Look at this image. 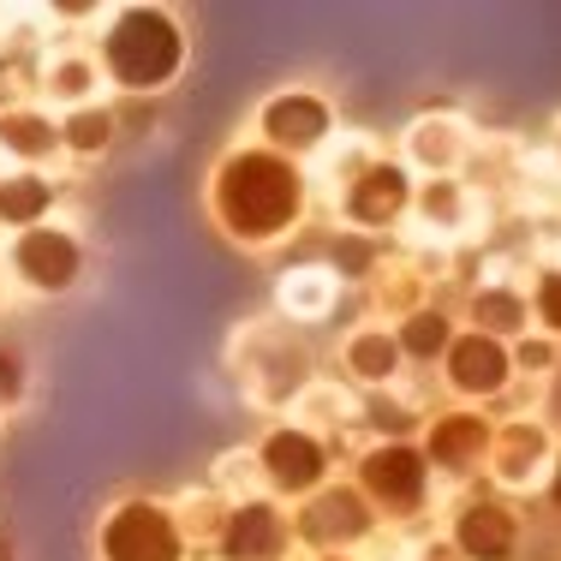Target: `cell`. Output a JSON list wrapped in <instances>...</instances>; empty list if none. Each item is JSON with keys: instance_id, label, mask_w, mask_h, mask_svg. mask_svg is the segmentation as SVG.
<instances>
[{"instance_id": "obj_8", "label": "cell", "mask_w": 561, "mask_h": 561, "mask_svg": "<svg viewBox=\"0 0 561 561\" xmlns=\"http://www.w3.org/2000/svg\"><path fill=\"white\" fill-rule=\"evenodd\" d=\"M448 377H454V389H466V394H496L507 382V353L490 335H472L448 353Z\"/></svg>"}, {"instance_id": "obj_11", "label": "cell", "mask_w": 561, "mask_h": 561, "mask_svg": "<svg viewBox=\"0 0 561 561\" xmlns=\"http://www.w3.org/2000/svg\"><path fill=\"white\" fill-rule=\"evenodd\" d=\"M400 204H407V180H400L394 168H370L365 180L353 185V197H346L353 221H365V227H377V221L400 216Z\"/></svg>"}, {"instance_id": "obj_17", "label": "cell", "mask_w": 561, "mask_h": 561, "mask_svg": "<svg viewBox=\"0 0 561 561\" xmlns=\"http://www.w3.org/2000/svg\"><path fill=\"white\" fill-rule=\"evenodd\" d=\"M108 138H114V119L102 114V108H84V114H72L66 119V144H72V150H108Z\"/></svg>"}, {"instance_id": "obj_9", "label": "cell", "mask_w": 561, "mask_h": 561, "mask_svg": "<svg viewBox=\"0 0 561 561\" xmlns=\"http://www.w3.org/2000/svg\"><path fill=\"white\" fill-rule=\"evenodd\" d=\"M263 131H270L280 150H311L329 131V108L317 96H280V102H270V114H263Z\"/></svg>"}, {"instance_id": "obj_7", "label": "cell", "mask_w": 561, "mask_h": 561, "mask_svg": "<svg viewBox=\"0 0 561 561\" xmlns=\"http://www.w3.org/2000/svg\"><path fill=\"white\" fill-rule=\"evenodd\" d=\"M263 466H270V478L280 490H311L317 478H323V448L299 431H275L270 443H263Z\"/></svg>"}, {"instance_id": "obj_6", "label": "cell", "mask_w": 561, "mask_h": 561, "mask_svg": "<svg viewBox=\"0 0 561 561\" xmlns=\"http://www.w3.org/2000/svg\"><path fill=\"white\" fill-rule=\"evenodd\" d=\"M221 550H227V561H275L287 550V526H280L275 507H239Z\"/></svg>"}, {"instance_id": "obj_23", "label": "cell", "mask_w": 561, "mask_h": 561, "mask_svg": "<svg viewBox=\"0 0 561 561\" xmlns=\"http://www.w3.org/2000/svg\"><path fill=\"white\" fill-rule=\"evenodd\" d=\"M84 78H90L84 66H60V84H55V90H66V96H78V90H84Z\"/></svg>"}, {"instance_id": "obj_24", "label": "cell", "mask_w": 561, "mask_h": 561, "mask_svg": "<svg viewBox=\"0 0 561 561\" xmlns=\"http://www.w3.org/2000/svg\"><path fill=\"white\" fill-rule=\"evenodd\" d=\"M556 502H561V466H556Z\"/></svg>"}, {"instance_id": "obj_13", "label": "cell", "mask_w": 561, "mask_h": 561, "mask_svg": "<svg viewBox=\"0 0 561 561\" xmlns=\"http://www.w3.org/2000/svg\"><path fill=\"white\" fill-rule=\"evenodd\" d=\"M484 443H490V436H484V424H478V419H443L431 431V460L436 466H472L478 454H484Z\"/></svg>"}, {"instance_id": "obj_3", "label": "cell", "mask_w": 561, "mask_h": 561, "mask_svg": "<svg viewBox=\"0 0 561 561\" xmlns=\"http://www.w3.org/2000/svg\"><path fill=\"white\" fill-rule=\"evenodd\" d=\"M108 561H180V531L162 507H119L102 531Z\"/></svg>"}, {"instance_id": "obj_16", "label": "cell", "mask_w": 561, "mask_h": 561, "mask_svg": "<svg viewBox=\"0 0 561 561\" xmlns=\"http://www.w3.org/2000/svg\"><path fill=\"white\" fill-rule=\"evenodd\" d=\"M346 358H353V370L358 377H370V382H382L394 370V358H400V346L389 335H358L353 346H346Z\"/></svg>"}, {"instance_id": "obj_25", "label": "cell", "mask_w": 561, "mask_h": 561, "mask_svg": "<svg viewBox=\"0 0 561 561\" xmlns=\"http://www.w3.org/2000/svg\"><path fill=\"white\" fill-rule=\"evenodd\" d=\"M0 561H12V550H7V543H0Z\"/></svg>"}, {"instance_id": "obj_10", "label": "cell", "mask_w": 561, "mask_h": 561, "mask_svg": "<svg viewBox=\"0 0 561 561\" xmlns=\"http://www.w3.org/2000/svg\"><path fill=\"white\" fill-rule=\"evenodd\" d=\"M460 550L472 561H502L514 550V514H502V507H466L460 514Z\"/></svg>"}, {"instance_id": "obj_19", "label": "cell", "mask_w": 561, "mask_h": 561, "mask_svg": "<svg viewBox=\"0 0 561 561\" xmlns=\"http://www.w3.org/2000/svg\"><path fill=\"white\" fill-rule=\"evenodd\" d=\"M519 317H526V305L514 293H484L478 299V323H490V329H519Z\"/></svg>"}, {"instance_id": "obj_18", "label": "cell", "mask_w": 561, "mask_h": 561, "mask_svg": "<svg viewBox=\"0 0 561 561\" xmlns=\"http://www.w3.org/2000/svg\"><path fill=\"white\" fill-rule=\"evenodd\" d=\"M400 346H407V353H424V358L443 353V346H448V323L436 311H419L407 329H400Z\"/></svg>"}, {"instance_id": "obj_4", "label": "cell", "mask_w": 561, "mask_h": 561, "mask_svg": "<svg viewBox=\"0 0 561 561\" xmlns=\"http://www.w3.org/2000/svg\"><path fill=\"white\" fill-rule=\"evenodd\" d=\"M12 263H19V275L31 280V287L60 293V287H72V275H78V245H72L66 233H48V227H36V233L19 239Z\"/></svg>"}, {"instance_id": "obj_14", "label": "cell", "mask_w": 561, "mask_h": 561, "mask_svg": "<svg viewBox=\"0 0 561 561\" xmlns=\"http://www.w3.org/2000/svg\"><path fill=\"white\" fill-rule=\"evenodd\" d=\"M48 209V185L43 180H7L0 185V221H12V227H24V221H36Z\"/></svg>"}, {"instance_id": "obj_2", "label": "cell", "mask_w": 561, "mask_h": 561, "mask_svg": "<svg viewBox=\"0 0 561 561\" xmlns=\"http://www.w3.org/2000/svg\"><path fill=\"white\" fill-rule=\"evenodd\" d=\"M180 31L162 19V12H119V24L108 31V66H114V78L119 84H131V90H156V84H168L173 72H180Z\"/></svg>"}, {"instance_id": "obj_22", "label": "cell", "mask_w": 561, "mask_h": 561, "mask_svg": "<svg viewBox=\"0 0 561 561\" xmlns=\"http://www.w3.org/2000/svg\"><path fill=\"white\" fill-rule=\"evenodd\" d=\"M12 394H19V365H12L7 353H0V407H7Z\"/></svg>"}, {"instance_id": "obj_20", "label": "cell", "mask_w": 561, "mask_h": 561, "mask_svg": "<svg viewBox=\"0 0 561 561\" xmlns=\"http://www.w3.org/2000/svg\"><path fill=\"white\" fill-rule=\"evenodd\" d=\"M531 454H538V431H514V436H507V466H502V472L507 478H526L531 472Z\"/></svg>"}, {"instance_id": "obj_5", "label": "cell", "mask_w": 561, "mask_h": 561, "mask_svg": "<svg viewBox=\"0 0 561 561\" xmlns=\"http://www.w3.org/2000/svg\"><path fill=\"white\" fill-rule=\"evenodd\" d=\"M358 478H365V490L382 507H412V502H419V490H424V454L382 448V454H370V460L358 466Z\"/></svg>"}, {"instance_id": "obj_15", "label": "cell", "mask_w": 561, "mask_h": 561, "mask_svg": "<svg viewBox=\"0 0 561 561\" xmlns=\"http://www.w3.org/2000/svg\"><path fill=\"white\" fill-rule=\"evenodd\" d=\"M0 144L19 156H43V150H55V126L36 114H12V119H0Z\"/></svg>"}, {"instance_id": "obj_1", "label": "cell", "mask_w": 561, "mask_h": 561, "mask_svg": "<svg viewBox=\"0 0 561 561\" xmlns=\"http://www.w3.org/2000/svg\"><path fill=\"white\" fill-rule=\"evenodd\" d=\"M216 216L239 239H275L299 216V173L270 150L233 156L216 180Z\"/></svg>"}, {"instance_id": "obj_12", "label": "cell", "mask_w": 561, "mask_h": 561, "mask_svg": "<svg viewBox=\"0 0 561 561\" xmlns=\"http://www.w3.org/2000/svg\"><path fill=\"white\" fill-rule=\"evenodd\" d=\"M305 531H311L317 543H341V538H358L365 531V507H358L353 490H329L323 502L305 514Z\"/></svg>"}, {"instance_id": "obj_21", "label": "cell", "mask_w": 561, "mask_h": 561, "mask_svg": "<svg viewBox=\"0 0 561 561\" xmlns=\"http://www.w3.org/2000/svg\"><path fill=\"white\" fill-rule=\"evenodd\" d=\"M538 311H543V323L561 329V275L543 280V293H538Z\"/></svg>"}]
</instances>
